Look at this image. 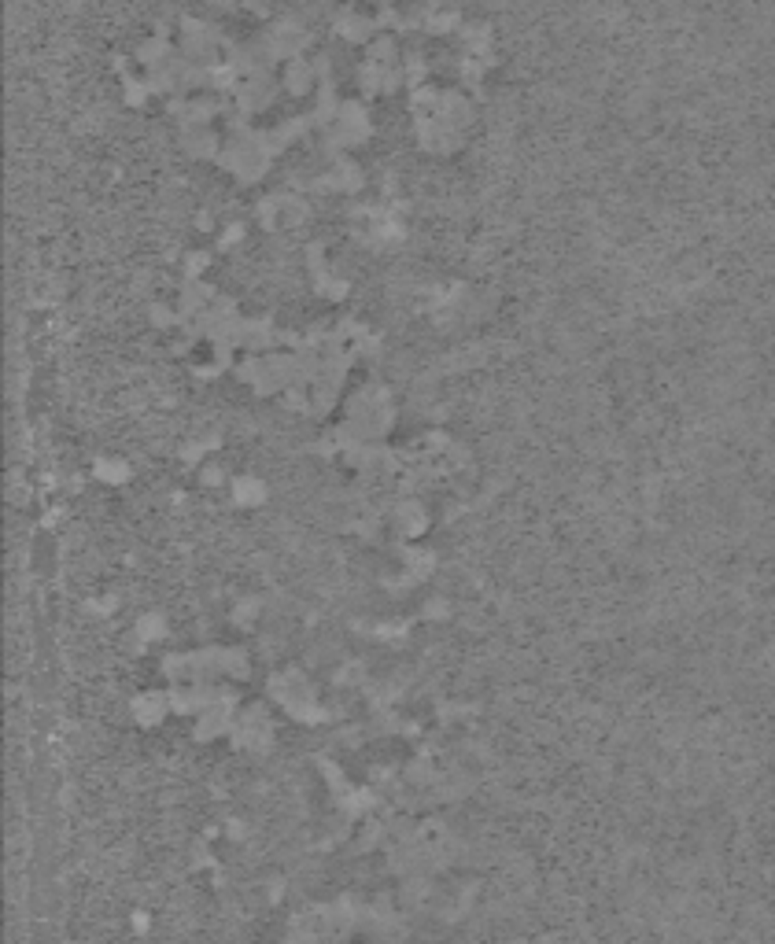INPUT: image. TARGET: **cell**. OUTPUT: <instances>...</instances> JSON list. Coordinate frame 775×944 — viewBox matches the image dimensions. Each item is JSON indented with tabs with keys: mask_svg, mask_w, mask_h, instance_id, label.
<instances>
[{
	"mask_svg": "<svg viewBox=\"0 0 775 944\" xmlns=\"http://www.w3.org/2000/svg\"><path fill=\"white\" fill-rule=\"evenodd\" d=\"M315 82H318V63H315V59H306L303 52L281 63V86H285V89H292V93H306Z\"/></svg>",
	"mask_w": 775,
	"mask_h": 944,
	"instance_id": "obj_1",
	"label": "cell"
},
{
	"mask_svg": "<svg viewBox=\"0 0 775 944\" xmlns=\"http://www.w3.org/2000/svg\"><path fill=\"white\" fill-rule=\"evenodd\" d=\"M181 141L188 144V151L214 155V159H218V151H222V144H225L214 126H185V130H181Z\"/></svg>",
	"mask_w": 775,
	"mask_h": 944,
	"instance_id": "obj_2",
	"label": "cell"
},
{
	"mask_svg": "<svg viewBox=\"0 0 775 944\" xmlns=\"http://www.w3.org/2000/svg\"><path fill=\"white\" fill-rule=\"evenodd\" d=\"M232 487H237V498H262V495H266V487H262L259 480H251V477H241Z\"/></svg>",
	"mask_w": 775,
	"mask_h": 944,
	"instance_id": "obj_3",
	"label": "cell"
}]
</instances>
